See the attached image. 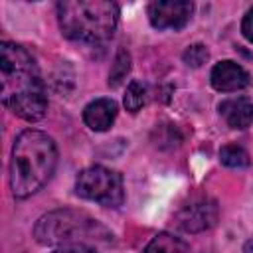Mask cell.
<instances>
[{
  "label": "cell",
  "instance_id": "1",
  "mask_svg": "<svg viewBox=\"0 0 253 253\" xmlns=\"http://www.w3.org/2000/svg\"><path fill=\"white\" fill-rule=\"evenodd\" d=\"M0 83L2 103L14 115L24 121H38L45 115L47 97L43 81L26 47L12 42L0 43Z\"/></svg>",
  "mask_w": 253,
  "mask_h": 253
},
{
  "label": "cell",
  "instance_id": "2",
  "mask_svg": "<svg viewBox=\"0 0 253 253\" xmlns=\"http://www.w3.org/2000/svg\"><path fill=\"white\" fill-rule=\"evenodd\" d=\"M57 164V148L51 136L28 128L18 134L10 160V186L16 198H28L42 190Z\"/></svg>",
  "mask_w": 253,
  "mask_h": 253
},
{
  "label": "cell",
  "instance_id": "3",
  "mask_svg": "<svg viewBox=\"0 0 253 253\" xmlns=\"http://www.w3.org/2000/svg\"><path fill=\"white\" fill-rule=\"evenodd\" d=\"M59 30L81 43L107 42L119 22V6L107 0H63L57 4Z\"/></svg>",
  "mask_w": 253,
  "mask_h": 253
},
{
  "label": "cell",
  "instance_id": "4",
  "mask_svg": "<svg viewBox=\"0 0 253 253\" xmlns=\"http://www.w3.org/2000/svg\"><path fill=\"white\" fill-rule=\"evenodd\" d=\"M34 237L42 245H69L85 243V239L109 237V231L87 213L65 208L42 215L34 225Z\"/></svg>",
  "mask_w": 253,
  "mask_h": 253
},
{
  "label": "cell",
  "instance_id": "5",
  "mask_svg": "<svg viewBox=\"0 0 253 253\" xmlns=\"http://www.w3.org/2000/svg\"><path fill=\"white\" fill-rule=\"evenodd\" d=\"M75 192L77 196L107 208H119L125 200L121 174L105 166H89L81 170L75 180Z\"/></svg>",
  "mask_w": 253,
  "mask_h": 253
},
{
  "label": "cell",
  "instance_id": "6",
  "mask_svg": "<svg viewBox=\"0 0 253 253\" xmlns=\"http://www.w3.org/2000/svg\"><path fill=\"white\" fill-rule=\"evenodd\" d=\"M217 217H219L217 202L208 196H200L178 210L176 223L180 229H184L188 233H198V231L213 227Z\"/></svg>",
  "mask_w": 253,
  "mask_h": 253
},
{
  "label": "cell",
  "instance_id": "7",
  "mask_svg": "<svg viewBox=\"0 0 253 253\" xmlns=\"http://www.w3.org/2000/svg\"><path fill=\"white\" fill-rule=\"evenodd\" d=\"M194 12L188 0H158L148 6V20L156 30H182Z\"/></svg>",
  "mask_w": 253,
  "mask_h": 253
},
{
  "label": "cell",
  "instance_id": "8",
  "mask_svg": "<svg viewBox=\"0 0 253 253\" xmlns=\"http://www.w3.org/2000/svg\"><path fill=\"white\" fill-rule=\"evenodd\" d=\"M211 85L217 91L223 93H231V91H239L243 87L249 85V73L235 61H219L213 65L211 69Z\"/></svg>",
  "mask_w": 253,
  "mask_h": 253
},
{
  "label": "cell",
  "instance_id": "9",
  "mask_svg": "<svg viewBox=\"0 0 253 253\" xmlns=\"http://www.w3.org/2000/svg\"><path fill=\"white\" fill-rule=\"evenodd\" d=\"M217 109L231 128H247L253 123V103L247 97H229Z\"/></svg>",
  "mask_w": 253,
  "mask_h": 253
},
{
  "label": "cell",
  "instance_id": "10",
  "mask_svg": "<svg viewBox=\"0 0 253 253\" xmlns=\"http://www.w3.org/2000/svg\"><path fill=\"white\" fill-rule=\"evenodd\" d=\"M117 117V103L113 99H95L83 109V121L91 130H107Z\"/></svg>",
  "mask_w": 253,
  "mask_h": 253
},
{
  "label": "cell",
  "instance_id": "11",
  "mask_svg": "<svg viewBox=\"0 0 253 253\" xmlns=\"http://www.w3.org/2000/svg\"><path fill=\"white\" fill-rule=\"evenodd\" d=\"M142 253H188V245L180 237L162 231L150 239Z\"/></svg>",
  "mask_w": 253,
  "mask_h": 253
},
{
  "label": "cell",
  "instance_id": "12",
  "mask_svg": "<svg viewBox=\"0 0 253 253\" xmlns=\"http://www.w3.org/2000/svg\"><path fill=\"white\" fill-rule=\"evenodd\" d=\"M219 162L229 168H245L249 164V154L239 144H225L219 150Z\"/></svg>",
  "mask_w": 253,
  "mask_h": 253
},
{
  "label": "cell",
  "instance_id": "13",
  "mask_svg": "<svg viewBox=\"0 0 253 253\" xmlns=\"http://www.w3.org/2000/svg\"><path fill=\"white\" fill-rule=\"evenodd\" d=\"M128 71H130V55L125 49H119L117 55H115L111 73H109V85L111 87H119L125 81V77L128 75Z\"/></svg>",
  "mask_w": 253,
  "mask_h": 253
},
{
  "label": "cell",
  "instance_id": "14",
  "mask_svg": "<svg viewBox=\"0 0 253 253\" xmlns=\"http://www.w3.org/2000/svg\"><path fill=\"white\" fill-rule=\"evenodd\" d=\"M146 103V87L140 81H132L125 93V107L130 113H138Z\"/></svg>",
  "mask_w": 253,
  "mask_h": 253
},
{
  "label": "cell",
  "instance_id": "15",
  "mask_svg": "<svg viewBox=\"0 0 253 253\" xmlns=\"http://www.w3.org/2000/svg\"><path fill=\"white\" fill-rule=\"evenodd\" d=\"M182 59H184V63L190 65V67H200V65H204L206 59H208V47L202 45V43L188 45L186 51L182 53Z\"/></svg>",
  "mask_w": 253,
  "mask_h": 253
},
{
  "label": "cell",
  "instance_id": "16",
  "mask_svg": "<svg viewBox=\"0 0 253 253\" xmlns=\"http://www.w3.org/2000/svg\"><path fill=\"white\" fill-rule=\"evenodd\" d=\"M53 253H97V251L87 243H69V245L55 249Z\"/></svg>",
  "mask_w": 253,
  "mask_h": 253
},
{
  "label": "cell",
  "instance_id": "17",
  "mask_svg": "<svg viewBox=\"0 0 253 253\" xmlns=\"http://www.w3.org/2000/svg\"><path fill=\"white\" fill-rule=\"evenodd\" d=\"M241 32H243V36L253 43V8L245 14V18H243V22H241Z\"/></svg>",
  "mask_w": 253,
  "mask_h": 253
}]
</instances>
